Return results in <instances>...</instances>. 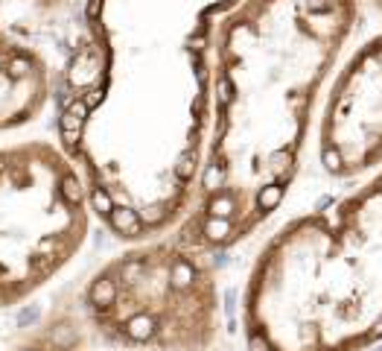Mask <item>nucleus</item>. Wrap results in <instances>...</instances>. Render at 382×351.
I'll return each instance as SVG.
<instances>
[{
  "label": "nucleus",
  "instance_id": "f257e3e1",
  "mask_svg": "<svg viewBox=\"0 0 382 351\" xmlns=\"http://www.w3.org/2000/svg\"><path fill=\"white\" fill-rule=\"evenodd\" d=\"M362 0H243L219 35L213 132L184 243H236L286 202Z\"/></svg>",
  "mask_w": 382,
  "mask_h": 351
},
{
  "label": "nucleus",
  "instance_id": "f03ea898",
  "mask_svg": "<svg viewBox=\"0 0 382 351\" xmlns=\"http://www.w3.org/2000/svg\"><path fill=\"white\" fill-rule=\"evenodd\" d=\"M248 351L382 348V170L286 223L243 296Z\"/></svg>",
  "mask_w": 382,
  "mask_h": 351
},
{
  "label": "nucleus",
  "instance_id": "7ed1b4c3",
  "mask_svg": "<svg viewBox=\"0 0 382 351\" xmlns=\"http://www.w3.org/2000/svg\"><path fill=\"white\" fill-rule=\"evenodd\" d=\"M327 184L350 187L382 170V27L350 44L332 74L309 140Z\"/></svg>",
  "mask_w": 382,
  "mask_h": 351
},
{
  "label": "nucleus",
  "instance_id": "20e7f679",
  "mask_svg": "<svg viewBox=\"0 0 382 351\" xmlns=\"http://www.w3.org/2000/svg\"><path fill=\"white\" fill-rule=\"evenodd\" d=\"M362 6H365L374 18H379V21H382V0H362Z\"/></svg>",
  "mask_w": 382,
  "mask_h": 351
},
{
  "label": "nucleus",
  "instance_id": "39448f33",
  "mask_svg": "<svg viewBox=\"0 0 382 351\" xmlns=\"http://www.w3.org/2000/svg\"><path fill=\"white\" fill-rule=\"evenodd\" d=\"M59 345H64V342H70V340H74V334H70V331H56V337H53Z\"/></svg>",
  "mask_w": 382,
  "mask_h": 351
},
{
  "label": "nucleus",
  "instance_id": "423d86ee",
  "mask_svg": "<svg viewBox=\"0 0 382 351\" xmlns=\"http://www.w3.org/2000/svg\"><path fill=\"white\" fill-rule=\"evenodd\" d=\"M379 351H382V348H379Z\"/></svg>",
  "mask_w": 382,
  "mask_h": 351
}]
</instances>
